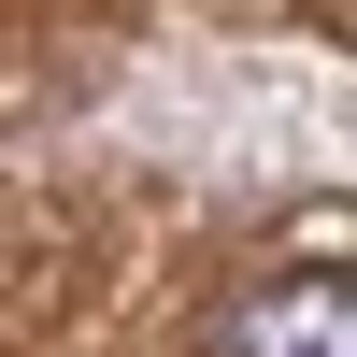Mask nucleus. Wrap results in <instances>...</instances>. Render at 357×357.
<instances>
[{
  "instance_id": "obj_1",
  "label": "nucleus",
  "mask_w": 357,
  "mask_h": 357,
  "mask_svg": "<svg viewBox=\"0 0 357 357\" xmlns=\"http://www.w3.org/2000/svg\"><path fill=\"white\" fill-rule=\"evenodd\" d=\"M343 343H357L343 257H329V272H286L272 301H243V314H229V357H343Z\"/></svg>"
}]
</instances>
